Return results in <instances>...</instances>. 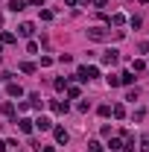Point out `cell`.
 I'll use <instances>...</instances> for the list:
<instances>
[{"mask_svg": "<svg viewBox=\"0 0 149 152\" xmlns=\"http://www.w3.org/2000/svg\"><path fill=\"white\" fill-rule=\"evenodd\" d=\"M96 76H99V70H96V67H79V70H76V79H82V82L96 79Z\"/></svg>", "mask_w": 149, "mask_h": 152, "instance_id": "obj_1", "label": "cell"}, {"mask_svg": "<svg viewBox=\"0 0 149 152\" xmlns=\"http://www.w3.org/2000/svg\"><path fill=\"white\" fill-rule=\"evenodd\" d=\"M117 61H120V53L117 50H105L102 53V64H117Z\"/></svg>", "mask_w": 149, "mask_h": 152, "instance_id": "obj_2", "label": "cell"}, {"mask_svg": "<svg viewBox=\"0 0 149 152\" xmlns=\"http://www.w3.org/2000/svg\"><path fill=\"white\" fill-rule=\"evenodd\" d=\"M32 123H35V129H41V132H50V129H53V120H50V117H38Z\"/></svg>", "mask_w": 149, "mask_h": 152, "instance_id": "obj_3", "label": "cell"}, {"mask_svg": "<svg viewBox=\"0 0 149 152\" xmlns=\"http://www.w3.org/2000/svg\"><path fill=\"white\" fill-rule=\"evenodd\" d=\"M53 134H56V140H58V143H67V137H70L64 126H56V129H53Z\"/></svg>", "mask_w": 149, "mask_h": 152, "instance_id": "obj_4", "label": "cell"}, {"mask_svg": "<svg viewBox=\"0 0 149 152\" xmlns=\"http://www.w3.org/2000/svg\"><path fill=\"white\" fill-rule=\"evenodd\" d=\"M88 38H93V41H102V38H105V29H102V26H93V29H88Z\"/></svg>", "mask_w": 149, "mask_h": 152, "instance_id": "obj_5", "label": "cell"}, {"mask_svg": "<svg viewBox=\"0 0 149 152\" xmlns=\"http://www.w3.org/2000/svg\"><path fill=\"white\" fill-rule=\"evenodd\" d=\"M6 94H9V96H23V88H20L18 82H9V88H6Z\"/></svg>", "mask_w": 149, "mask_h": 152, "instance_id": "obj_6", "label": "cell"}, {"mask_svg": "<svg viewBox=\"0 0 149 152\" xmlns=\"http://www.w3.org/2000/svg\"><path fill=\"white\" fill-rule=\"evenodd\" d=\"M32 126H35V123H32V120H26V117H20V120H18V129H20V132H26V134L32 132Z\"/></svg>", "mask_w": 149, "mask_h": 152, "instance_id": "obj_7", "label": "cell"}, {"mask_svg": "<svg viewBox=\"0 0 149 152\" xmlns=\"http://www.w3.org/2000/svg\"><path fill=\"white\" fill-rule=\"evenodd\" d=\"M23 9H26V3H23V0H9V12H15V15H18V12H23Z\"/></svg>", "mask_w": 149, "mask_h": 152, "instance_id": "obj_8", "label": "cell"}, {"mask_svg": "<svg viewBox=\"0 0 149 152\" xmlns=\"http://www.w3.org/2000/svg\"><path fill=\"white\" fill-rule=\"evenodd\" d=\"M18 32H20L23 38H29L32 32H35V26H32V23H20V26H18Z\"/></svg>", "mask_w": 149, "mask_h": 152, "instance_id": "obj_9", "label": "cell"}, {"mask_svg": "<svg viewBox=\"0 0 149 152\" xmlns=\"http://www.w3.org/2000/svg\"><path fill=\"white\" fill-rule=\"evenodd\" d=\"M53 111H56V114H67V102H61V99H53Z\"/></svg>", "mask_w": 149, "mask_h": 152, "instance_id": "obj_10", "label": "cell"}, {"mask_svg": "<svg viewBox=\"0 0 149 152\" xmlns=\"http://www.w3.org/2000/svg\"><path fill=\"white\" fill-rule=\"evenodd\" d=\"M120 82H123V85H131V82H134L131 70H123V73H120Z\"/></svg>", "mask_w": 149, "mask_h": 152, "instance_id": "obj_11", "label": "cell"}, {"mask_svg": "<svg viewBox=\"0 0 149 152\" xmlns=\"http://www.w3.org/2000/svg\"><path fill=\"white\" fill-rule=\"evenodd\" d=\"M0 111L6 114V117H12V114H15V105H12V102H3V105H0Z\"/></svg>", "mask_w": 149, "mask_h": 152, "instance_id": "obj_12", "label": "cell"}, {"mask_svg": "<svg viewBox=\"0 0 149 152\" xmlns=\"http://www.w3.org/2000/svg\"><path fill=\"white\" fill-rule=\"evenodd\" d=\"M20 70H23V73H35V64H32V61H20Z\"/></svg>", "mask_w": 149, "mask_h": 152, "instance_id": "obj_13", "label": "cell"}, {"mask_svg": "<svg viewBox=\"0 0 149 152\" xmlns=\"http://www.w3.org/2000/svg\"><path fill=\"white\" fill-rule=\"evenodd\" d=\"M0 41H3V44H12L15 35H12V32H0Z\"/></svg>", "mask_w": 149, "mask_h": 152, "instance_id": "obj_14", "label": "cell"}, {"mask_svg": "<svg viewBox=\"0 0 149 152\" xmlns=\"http://www.w3.org/2000/svg\"><path fill=\"white\" fill-rule=\"evenodd\" d=\"M88 149H91V152H102V146H99V140H91V143H88Z\"/></svg>", "mask_w": 149, "mask_h": 152, "instance_id": "obj_15", "label": "cell"}, {"mask_svg": "<svg viewBox=\"0 0 149 152\" xmlns=\"http://www.w3.org/2000/svg\"><path fill=\"white\" fill-rule=\"evenodd\" d=\"M143 67H146V64H143V61H140V58H137V61H131V70H137V73H140V70H143Z\"/></svg>", "mask_w": 149, "mask_h": 152, "instance_id": "obj_16", "label": "cell"}, {"mask_svg": "<svg viewBox=\"0 0 149 152\" xmlns=\"http://www.w3.org/2000/svg\"><path fill=\"white\" fill-rule=\"evenodd\" d=\"M41 20H53V12L50 9H41Z\"/></svg>", "mask_w": 149, "mask_h": 152, "instance_id": "obj_17", "label": "cell"}, {"mask_svg": "<svg viewBox=\"0 0 149 152\" xmlns=\"http://www.w3.org/2000/svg\"><path fill=\"white\" fill-rule=\"evenodd\" d=\"M105 82H108V85H111V88H117V85H120V76H108V79H105Z\"/></svg>", "mask_w": 149, "mask_h": 152, "instance_id": "obj_18", "label": "cell"}, {"mask_svg": "<svg viewBox=\"0 0 149 152\" xmlns=\"http://www.w3.org/2000/svg\"><path fill=\"white\" fill-rule=\"evenodd\" d=\"M32 105H35V108H41V105H44V99H41L38 94H32Z\"/></svg>", "mask_w": 149, "mask_h": 152, "instance_id": "obj_19", "label": "cell"}, {"mask_svg": "<svg viewBox=\"0 0 149 152\" xmlns=\"http://www.w3.org/2000/svg\"><path fill=\"white\" fill-rule=\"evenodd\" d=\"M111 114H114V117H123L126 111H123V105H114V108H111Z\"/></svg>", "mask_w": 149, "mask_h": 152, "instance_id": "obj_20", "label": "cell"}, {"mask_svg": "<svg viewBox=\"0 0 149 152\" xmlns=\"http://www.w3.org/2000/svg\"><path fill=\"white\" fill-rule=\"evenodd\" d=\"M67 96L70 99H79V88H67Z\"/></svg>", "mask_w": 149, "mask_h": 152, "instance_id": "obj_21", "label": "cell"}, {"mask_svg": "<svg viewBox=\"0 0 149 152\" xmlns=\"http://www.w3.org/2000/svg\"><path fill=\"white\" fill-rule=\"evenodd\" d=\"M140 152H149V137H143V140H140Z\"/></svg>", "mask_w": 149, "mask_h": 152, "instance_id": "obj_22", "label": "cell"}, {"mask_svg": "<svg viewBox=\"0 0 149 152\" xmlns=\"http://www.w3.org/2000/svg\"><path fill=\"white\" fill-rule=\"evenodd\" d=\"M93 3H96V6H105V3H108V0H93Z\"/></svg>", "mask_w": 149, "mask_h": 152, "instance_id": "obj_23", "label": "cell"}, {"mask_svg": "<svg viewBox=\"0 0 149 152\" xmlns=\"http://www.w3.org/2000/svg\"><path fill=\"white\" fill-rule=\"evenodd\" d=\"M41 152H53V146H41Z\"/></svg>", "mask_w": 149, "mask_h": 152, "instance_id": "obj_24", "label": "cell"}, {"mask_svg": "<svg viewBox=\"0 0 149 152\" xmlns=\"http://www.w3.org/2000/svg\"><path fill=\"white\" fill-rule=\"evenodd\" d=\"M0 152H6V143H3V140H0Z\"/></svg>", "mask_w": 149, "mask_h": 152, "instance_id": "obj_25", "label": "cell"}]
</instances>
